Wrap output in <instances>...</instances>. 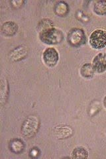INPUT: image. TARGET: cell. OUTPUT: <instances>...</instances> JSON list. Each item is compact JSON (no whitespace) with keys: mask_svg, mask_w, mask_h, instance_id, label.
<instances>
[{"mask_svg":"<svg viewBox=\"0 0 106 159\" xmlns=\"http://www.w3.org/2000/svg\"><path fill=\"white\" fill-rule=\"evenodd\" d=\"M39 39L43 43L48 45H54L61 43L64 40V34L60 30L54 27L39 33Z\"/></svg>","mask_w":106,"mask_h":159,"instance_id":"obj_1","label":"cell"},{"mask_svg":"<svg viewBox=\"0 0 106 159\" xmlns=\"http://www.w3.org/2000/svg\"><path fill=\"white\" fill-rule=\"evenodd\" d=\"M9 150L14 154L21 153L25 148V144L21 139H13L9 143Z\"/></svg>","mask_w":106,"mask_h":159,"instance_id":"obj_10","label":"cell"},{"mask_svg":"<svg viewBox=\"0 0 106 159\" xmlns=\"http://www.w3.org/2000/svg\"><path fill=\"white\" fill-rule=\"evenodd\" d=\"M54 136L58 139H68L73 135V129L68 125H60L56 127L54 130Z\"/></svg>","mask_w":106,"mask_h":159,"instance_id":"obj_9","label":"cell"},{"mask_svg":"<svg viewBox=\"0 0 106 159\" xmlns=\"http://www.w3.org/2000/svg\"><path fill=\"white\" fill-rule=\"evenodd\" d=\"M88 151L82 146H78L74 148L71 154L72 158H88Z\"/></svg>","mask_w":106,"mask_h":159,"instance_id":"obj_14","label":"cell"},{"mask_svg":"<svg viewBox=\"0 0 106 159\" xmlns=\"http://www.w3.org/2000/svg\"><path fill=\"white\" fill-rule=\"evenodd\" d=\"M92 66L95 72L103 73L106 71V54L99 52L95 55L92 61Z\"/></svg>","mask_w":106,"mask_h":159,"instance_id":"obj_6","label":"cell"},{"mask_svg":"<svg viewBox=\"0 0 106 159\" xmlns=\"http://www.w3.org/2000/svg\"><path fill=\"white\" fill-rule=\"evenodd\" d=\"M40 150L37 147L32 148L29 151V156L31 158H38L40 155Z\"/></svg>","mask_w":106,"mask_h":159,"instance_id":"obj_17","label":"cell"},{"mask_svg":"<svg viewBox=\"0 0 106 159\" xmlns=\"http://www.w3.org/2000/svg\"><path fill=\"white\" fill-rule=\"evenodd\" d=\"M29 48L27 46L20 45L15 48L10 52V58L14 62H19L25 59L28 55Z\"/></svg>","mask_w":106,"mask_h":159,"instance_id":"obj_7","label":"cell"},{"mask_svg":"<svg viewBox=\"0 0 106 159\" xmlns=\"http://www.w3.org/2000/svg\"><path fill=\"white\" fill-rule=\"evenodd\" d=\"M54 27V23L50 19L44 18L41 19L37 25V31L41 33L44 30Z\"/></svg>","mask_w":106,"mask_h":159,"instance_id":"obj_15","label":"cell"},{"mask_svg":"<svg viewBox=\"0 0 106 159\" xmlns=\"http://www.w3.org/2000/svg\"><path fill=\"white\" fill-rule=\"evenodd\" d=\"M95 70L91 63H85L80 68V74L85 79L92 78L95 74Z\"/></svg>","mask_w":106,"mask_h":159,"instance_id":"obj_12","label":"cell"},{"mask_svg":"<svg viewBox=\"0 0 106 159\" xmlns=\"http://www.w3.org/2000/svg\"><path fill=\"white\" fill-rule=\"evenodd\" d=\"M103 103H104V106L106 108V96L104 97V100H103Z\"/></svg>","mask_w":106,"mask_h":159,"instance_id":"obj_19","label":"cell"},{"mask_svg":"<svg viewBox=\"0 0 106 159\" xmlns=\"http://www.w3.org/2000/svg\"><path fill=\"white\" fill-rule=\"evenodd\" d=\"M43 60L45 65L48 67H54L59 61L58 52L53 47L47 48L43 53Z\"/></svg>","mask_w":106,"mask_h":159,"instance_id":"obj_5","label":"cell"},{"mask_svg":"<svg viewBox=\"0 0 106 159\" xmlns=\"http://www.w3.org/2000/svg\"><path fill=\"white\" fill-rule=\"evenodd\" d=\"M18 31V25L14 21L4 23L1 28L2 34L6 37H12L16 35Z\"/></svg>","mask_w":106,"mask_h":159,"instance_id":"obj_8","label":"cell"},{"mask_svg":"<svg viewBox=\"0 0 106 159\" xmlns=\"http://www.w3.org/2000/svg\"><path fill=\"white\" fill-rule=\"evenodd\" d=\"M0 93H1V104L3 105L5 103H6L9 95V85L6 78H2L1 80Z\"/></svg>","mask_w":106,"mask_h":159,"instance_id":"obj_13","label":"cell"},{"mask_svg":"<svg viewBox=\"0 0 106 159\" xmlns=\"http://www.w3.org/2000/svg\"><path fill=\"white\" fill-rule=\"evenodd\" d=\"M10 3L12 4V6L15 9H18L23 6V5L25 3L24 1H11Z\"/></svg>","mask_w":106,"mask_h":159,"instance_id":"obj_18","label":"cell"},{"mask_svg":"<svg viewBox=\"0 0 106 159\" xmlns=\"http://www.w3.org/2000/svg\"><path fill=\"white\" fill-rule=\"evenodd\" d=\"M70 11L68 5L65 2H58L54 7L55 14L60 17H65L68 14Z\"/></svg>","mask_w":106,"mask_h":159,"instance_id":"obj_11","label":"cell"},{"mask_svg":"<svg viewBox=\"0 0 106 159\" xmlns=\"http://www.w3.org/2000/svg\"><path fill=\"white\" fill-rule=\"evenodd\" d=\"M94 11L98 16H102L106 15V1H98L94 6Z\"/></svg>","mask_w":106,"mask_h":159,"instance_id":"obj_16","label":"cell"},{"mask_svg":"<svg viewBox=\"0 0 106 159\" xmlns=\"http://www.w3.org/2000/svg\"><path fill=\"white\" fill-rule=\"evenodd\" d=\"M40 127V119L36 116H29L23 121L21 133L25 137L30 139L35 137Z\"/></svg>","mask_w":106,"mask_h":159,"instance_id":"obj_2","label":"cell"},{"mask_svg":"<svg viewBox=\"0 0 106 159\" xmlns=\"http://www.w3.org/2000/svg\"><path fill=\"white\" fill-rule=\"evenodd\" d=\"M89 43L94 49L100 50L105 48L106 47V31L104 29H95L90 34Z\"/></svg>","mask_w":106,"mask_h":159,"instance_id":"obj_4","label":"cell"},{"mask_svg":"<svg viewBox=\"0 0 106 159\" xmlns=\"http://www.w3.org/2000/svg\"><path fill=\"white\" fill-rule=\"evenodd\" d=\"M67 41L70 46L78 48L86 43V35L83 29L73 28L68 34Z\"/></svg>","mask_w":106,"mask_h":159,"instance_id":"obj_3","label":"cell"}]
</instances>
